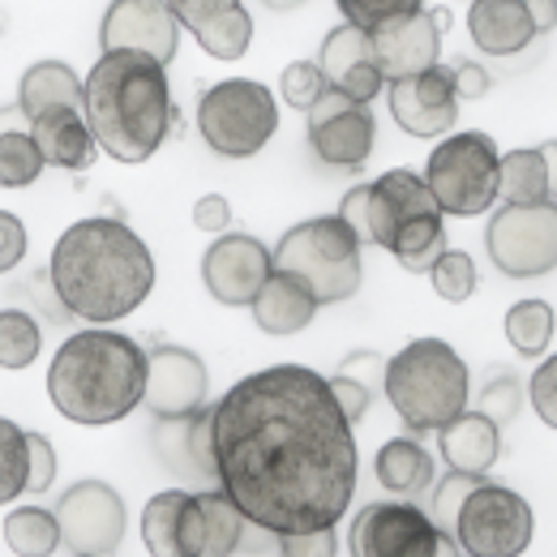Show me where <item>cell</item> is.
Segmentation results:
<instances>
[{"label":"cell","mask_w":557,"mask_h":557,"mask_svg":"<svg viewBox=\"0 0 557 557\" xmlns=\"http://www.w3.org/2000/svg\"><path fill=\"white\" fill-rule=\"evenodd\" d=\"M198 129L214 154L249 159L258 154L278 129V103L271 86L249 77H227L202 90L198 103Z\"/></svg>","instance_id":"cell-9"},{"label":"cell","mask_w":557,"mask_h":557,"mask_svg":"<svg viewBox=\"0 0 557 557\" xmlns=\"http://www.w3.org/2000/svg\"><path fill=\"white\" fill-rule=\"evenodd\" d=\"M549 202V163L541 146L502 154V207H541Z\"/></svg>","instance_id":"cell-30"},{"label":"cell","mask_w":557,"mask_h":557,"mask_svg":"<svg viewBox=\"0 0 557 557\" xmlns=\"http://www.w3.org/2000/svg\"><path fill=\"white\" fill-rule=\"evenodd\" d=\"M528 399H532L536 417L545 420L549 429H557V356H549V360L532 373V382H528Z\"/></svg>","instance_id":"cell-42"},{"label":"cell","mask_w":557,"mask_h":557,"mask_svg":"<svg viewBox=\"0 0 557 557\" xmlns=\"http://www.w3.org/2000/svg\"><path fill=\"white\" fill-rule=\"evenodd\" d=\"M22 253H26V227H22V219L17 214H0V271L9 275L17 262H22Z\"/></svg>","instance_id":"cell-46"},{"label":"cell","mask_w":557,"mask_h":557,"mask_svg":"<svg viewBox=\"0 0 557 557\" xmlns=\"http://www.w3.org/2000/svg\"><path fill=\"white\" fill-rule=\"evenodd\" d=\"M39 356V322L22 309L0 313V364L4 369H26Z\"/></svg>","instance_id":"cell-36"},{"label":"cell","mask_w":557,"mask_h":557,"mask_svg":"<svg viewBox=\"0 0 557 557\" xmlns=\"http://www.w3.org/2000/svg\"><path fill=\"white\" fill-rule=\"evenodd\" d=\"M150 351H141L129 335L116 331H77L48 369V395L57 412L73 424H116L138 404H146Z\"/></svg>","instance_id":"cell-4"},{"label":"cell","mask_w":557,"mask_h":557,"mask_svg":"<svg viewBox=\"0 0 557 557\" xmlns=\"http://www.w3.org/2000/svg\"><path fill=\"white\" fill-rule=\"evenodd\" d=\"M468 35L488 57H515L536 39L528 0H476L468 4Z\"/></svg>","instance_id":"cell-24"},{"label":"cell","mask_w":557,"mask_h":557,"mask_svg":"<svg viewBox=\"0 0 557 557\" xmlns=\"http://www.w3.org/2000/svg\"><path fill=\"white\" fill-rule=\"evenodd\" d=\"M30 488V446H26V429H17V420H0V502L9 506L13 497H22Z\"/></svg>","instance_id":"cell-34"},{"label":"cell","mask_w":557,"mask_h":557,"mask_svg":"<svg viewBox=\"0 0 557 557\" xmlns=\"http://www.w3.org/2000/svg\"><path fill=\"white\" fill-rule=\"evenodd\" d=\"M48 275L73 318L108 326L129 318L154 292V258L129 223L95 214L61 232Z\"/></svg>","instance_id":"cell-2"},{"label":"cell","mask_w":557,"mask_h":557,"mask_svg":"<svg viewBox=\"0 0 557 557\" xmlns=\"http://www.w3.org/2000/svg\"><path fill=\"white\" fill-rule=\"evenodd\" d=\"M61 536L73 554L112 557L125 541V497L103 481H77L57 502Z\"/></svg>","instance_id":"cell-13"},{"label":"cell","mask_w":557,"mask_h":557,"mask_svg":"<svg viewBox=\"0 0 557 557\" xmlns=\"http://www.w3.org/2000/svg\"><path fill=\"white\" fill-rule=\"evenodd\" d=\"M150 446L159 455V463L181 476L194 488H219V468H214V450H210V408L194 417L159 420L150 433Z\"/></svg>","instance_id":"cell-21"},{"label":"cell","mask_w":557,"mask_h":557,"mask_svg":"<svg viewBox=\"0 0 557 557\" xmlns=\"http://www.w3.org/2000/svg\"><path fill=\"white\" fill-rule=\"evenodd\" d=\"M278 90H283V103L287 108H300V112H313L322 99H326V73L318 61H292L283 77H278Z\"/></svg>","instance_id":"cell-38"},{"label":"cell","mask_w":557,"mask_h":557,"mask_svg":"<svg viewBox=\"0 0 557 557\" xmlns=\"http://www.w3.org/2000/svg\"><path fill=\"white\" fill-rule=\"evenodd\" d=\"M446 532L412 502H373L351 519V557H437Z\"/></svg>","instance_id":"cell-12"},{"label":"cell","mask_w":557,"mask_h":557,"mask_svg":"<svg viewBox=\"0 0 557 557\" xmlns=\"http://www.w3.org/2000/svg\"><path fill=\"white\" fill-rule=\"evenodd\" d=\"M318 65H322L326 86H331L335 95H344L351 103H364V108H369V103L382 95V86H386V73H382L373 39H369L364 30L348 26V22H339V26L326 35Z\"/></svg>","instance_id":"cell-19"},{"label":"cell","mask_w":557,"mask_h":557,"mask_svg":"<svg viewBox=\"0 0 557 557\" xmlns=\"http://www.w3.org/2000/svg\"><path fill=\"white\" fill-rule=\"evenodd\" d=\"M485 245L488 262L506 278H541L557 271V202L493 210Z\"/></svg>","instance_id":"cell-10"},{"label":"cell","mask_w":557,"mask_h":557,"mask_svg":"<svg viewBox=\"0 0 557 557\" xmlns=\"http://www.w3.org/2000/svg\"><path fill=\"white\" fill-rule=\"evenodd\" d=\"M351 429L318 369H258L210 408L219 488L271 536L335 528L360 472Z\"/></svg>","instance_id":"cell-1"},{"label":"cell","mask_w":557,"mask_h":557,"mask_svg":"<svg viewBox=\"0 0 557 557\" xmlns=\"http://www.w3.org/2000/svg\"><path fill=\"white\" fill-rule=\"evenodd\" d=\"M4 545L17 557H52L57 545H65L57 510H44V506H17V510H9L4 515Z\"/></svg>","instance_id":"cell-31"},{"label":"cell","mask_w":557,"mask_h":557,"mask_svg":"<svg viewBox=\"0 0 557 557\" xmlns=\"http://www.w3.org/2000/svg\"><path fill=\"white\" fill-rule=\"evenodd\" d=\"M364 240L395 253V262L412 275H429L446 258L442 207L433 202L424 176L408 172V168H395V172L369 181Z\"/></svg>","instance_id":"cell-5"},{"label":"cell","mask_w":557,"mask_h":557,"mask_svg":"<svg viewBox=\"0 0 557 557\" xmlns=\"http://www.w3.org/2000/svg\"><path fill=\"white\" fill-rule=\"evenodd\" d=\"M468 386H472V373L463 356L442 339H412L408 348L386 360V399L395 417L417 433H429V429L442 433L450 420L463 417L472 395Z\"/></svg>","instance_id":"cell-6"},{"label":"cell","mask_w":557,"mask_h":557,"mask_svg":"<svg viewBox=\"0 0 557 557\" xmlns=\"http://www.w3.org/2000/svg\"><path fill=\"white\" fill-rule=\"evenodd\" d=\"M275 271L305 278L318 305H339L360 287V236L339 214L305 219L275 245Z\"/></svg>","instance_id":"cell-7"},{"label":"cell","mask_w":557,"mask_h":557,"mask_svg":"<svg viewBox=\"0 0 557 557\" xmlns=\"http://www.w3.org/2000/svg\"><path fill=\"white\" fill-rule=\"evenodd\" d=\"M176 17L214 61H240L253 44V17L240 0H176Z\"/></svg>","instance_id":"cell-23"},{"label":"cell","mask_w":557,"mask_h":557,"mask_svg":"<svg viewBox=\"0 0 557 557\" xmlns=\"http://www.w3.org/2000/svg\"><path fill=\"white\" fill-rule=\"evenodd\" d=\"M424 185H429L433 202L442 207V214H455V219L485 214L502 198L497 141L476 129L442 138V146H433V154L424 163Z\"/></svg>","instance_id":"cell-8"},{"label":"cell","mask_w":557,"mask_h":557,"mask_svg":"<svg viewBox=\"0 0 557 557\" xmlns=\"http://www.w3.org/2000/svg\"><path fill=\"white\" fill-rule=\"evenodd\" d=\"M532 506L523 502V493L506 485L481 481V488L468 497L455 541L468 557H519L532 545Z\"/></svg>","instance_id":"cell-11"},{"label":"cell","mask_w":557,"mask_h":557,"mask_svg":"<svg viewBox=\"0 0 557 557\" xmlns=\"http://www.w3.org/2000/svg\"><path fill=\"white\" fill-rule=\"evenodd\" d=\"M373 112L335 90H326V99L309 112V146L331 168H364L373 154Z\"/></svg>","instance_id":"cell-16"},{"label":"cell","mask_w":557,"mask_h":557,"mask_svg":"<svg viewBox=\"0 0 557 557\" xmlns=\"http://www.w3.org/2000/svg\"><path fill=\"white\" fill-rule=\"evenodd\" d=\"M26 446H30V488L26 493H44L57 481V450L44 433H26Z\"/></svg>","instance_id":"cell-44"},{"label":"cell","mask_w":557,"mask_h":557,"mask_svg":"<svg viewBox=\"0 0 557 557\" xmlns=\"http://www.w3.org/2000/svg\"><path fill=\"white\" fill-rule=\"evenodd\" d=\"M373 472H377V485L386 488V493L420 497L424 488L433 485V455L420 442H412V437H391L377 450Z\"/></svg>","instance_id":"cell-29"},{"label":"cell","mask_w":557,"mask_h":557,"mask_svg":"<svg viewBox=\"0 0 557 557\" xmlns=\"http://www.w3.org/2000/svg\"><path fill=\"white\" fill-rule=\"evenodd\" d=\"M450 77H455V95H459V103H463V99H481V95H488V86H493L488 70L472 65V61H459V65L450 70Z\"/></svg>","instance_id":"cell-48"},{"label":"cell","mask_w":557,"mask_h":557,"mask_svg":"<svg viewBox=\"0 0 557 557\" xmlns=\"http://www.w3.org/2000/svg\"><path fill=\"white\" fill-rule=\"evenodd\" d=\"M391 99V116L404 134L412 138H442L455 129V116H459V95H455V77L450 70H429L417 77H404V82H391L386 90Z\"/></svg>","instance_id":"cell-18"},{"label":"cell","mask_w":557,"mask_h":557,"mask_svg":"<svg viewBox=\"0 0 557 557\" xmlns=\"http://www.w3.org/2000/svg\"><path fill=\"white\" fill-rule=\"evenodd\" d=\"M331 391H335V399H339L344 417H348L351 424H360V420H364V412H369L373 391H364L360 382H351V377H344V373H335V377H331Z\"/></svg>","instance_id":"cell-47"},{"label":"cell","mask_w":557,"mask_h":557,"mask_svg":"<svg viewBox=\"0 0 557 557\" xmlns=\"http://www.w3.org/2000/svg\"><path fill=\"white\" fill-rule=\"evenodd\" d=\"M335 373H344V377H351V382H360L364 391H377V386L386 391V360H382L377 351H369V348L351 351V356L339 364V369H335Z\"/></svg>","instance_id":"cell-45"},{"label":"cell","mask_w":557,"mask_h":557,"mask_svg":"<svg viewBox=\"0 0 557 557\" xmlns=\"http://www.w3.org/2000/svg\"><path fill=\"white\" fill-rule=\"evenodd\" d=\"M189 488H168L154 493L141 510V541L150 557H176V532H181V506H185Z\"/></svg>","instance_id":"cell-33"},{"label":"cell","mask_w":557,"mask_h":557,"mask_svg":"<svg viewBox=\"0 0 557 557\" xmlns=\"http://www.w3.org/2000/svg\"><path fill=\"white\" fill-rule=\"evenodd\" d=\"M99 44H103V52H146L159 65H168L176 57V44H181L176 4H163V0L108 4L103 26H99Z\"/></svg>","instance_id":"cell-15"},{"label":"cell","mask_w":557,"mask_h":557,"mask_svg":"<svg viewBox=\"0 0 557 557\" xmlns=\"http://www.w3.org/2000/svg\"><path fill=\"white\" fill-rule=\"evenodd\" d=\"M30 138L48 168H65V172H86L99 154V141L90 134L86 112H73V108H57V112L39 116L30 125Z\"/></svg>","instance_id":"cell-25"},{"label":"cell","mask_w":557,"mask_h":557,"mask_svg":"<svg viewBox=\"0 0 557 557\" xmlns=\"http://www.w3.org/2000/svg\"><path fill=\"white\" fill-rule=\"evenodd\" d=\"M82 86L90 134L116 163H146L181 125L168 90V65L146 52H103Z\"/></svg>","instance_id":"cell-3"},{"label":"cell","mask_w":557,"mask_h":557,"mask_svg":"<svg viewBox=\"0 0 557 557\" xmlns=\"http://www.w3.org/2000/svg\"><path fill=\"white\" fill-rule=\"evenodd\" d=\"M481 481H485V476H468V472H446V476L437 481L429 515H433V523H437L446 536H455V528H459V515H463L468 497L481 488Z\"/></svg>","instance_id":"cell-37"},{"label":"cell","mask_w":557,"mask_h":557,"mask_svg":"<svg viewBox=\"0 0 557 557\" xmlns=\"http://www.w3.org/2000/svg\"><path fill=\"white\" fill-rule=\"evenodd\" d=\"M44 172V154L30 134H17V129H4L0 138V185L4 189H26L35 176Z\"/></svg>","instance_id":"cell-35"},{"label":"cell","mask_w":557,"mask_h":557,"mask_svg":"<svg viewBox=\"0 0 557 557\" xmlns=\"http://www.w3.org/2000/svg\"><path fill=\"white\" fill-rule=\"evenodd\" d=\"M278 557H335L339 541H335V528H322V532H300V536H275Z\"/></svg>","instance_id":"cell-43"},{"label":"cell","mask_w":557,"mask_h":557,"mask_svg":"<svg viewBox=\"0 0 557 557\" xmlns=\"http://www.w3.org/2000/svg\"><path fill=\"white\" fill-rule=\"evenodd\" d=\"M275 275V249H267L258 236L249 232H227L219 236L202 258V283L207 292L227 305V309H240L258 300V292L267 287V278Z\"/></svg>","instance_id":"cell-14"},{"label":"cell","mask_w":557,"mask_h":557,"mask_svg":"<svg viewBox=\"0 0 557 557\" xmlns=\"http://www.w3.org/2000/svg\"><path fill=\"white\" fill-rule=\"evenodd\" d=\"M433 278V292L450 305H463L472 292H476V262L463 253V249H446V258L429 271Z\"/></svg>","instance_id":"cell-39"},{"label":"cell","mask_w":557,"mask_h":557,"mask_svg":"<svg viewBox=\"0 0 557 557\" xmlns=\"http://www.w3.org/2000/svg\"><path fill=\"white\" fill-rule=\"evenodd\" d=\"M545 163H549V202H557V141H545Z\"/></svg>","instance_id":"cell-51"},{"label":"cell","mask_w":557,"mask_h":557,"mask_svg":"<svg viewBox=\"0 0 557 557\" xmlns=\"http://www.w3.org/2000/svg\"><path fill=\"white\" fill-rule=\"evenodd\" d=\"M194 223H198L202 232H227V223H232V207H227V198H223V194H207V198H198V207H194Z\"/></svg>","instance_id":"cell-49"},{"label":"cell","mask_w":557,"mask_h":557,"mask_svg":"<svg viewBox=\"0 0 557 557\" xmlns=\"http://www.w3.org/2000/svg\"><path fill=\"white\" fill-rule=\"evenodd\" d=\"M373 48H377V61L386 82H404V77H417V73L437 70V57H442V35H437V17L417 4L408 17L391 22L386 30L369 35Z\"/></svg>","instance_id":"cell-22"},{"label":"cell","mask_w":557,"mask_h":557,"mask_svg":"<svg viewBox=\"0 0 557 557\" xmlns=\"http://www.w3.org/2000/svg\"><path fill=\"white\" fill-rule=\"evenodd\" d=\"M528 9H532V22H536V35L557 26V0H528Z\"/></svg>","instance_id":"cell-50"},{"label":"cell","mask_w":557,"mask_h":557,"mask_svg":"<svg viewBox=\"0 0 557 557\" xmlns=\"http://www.w3.org/2000/svg\"><path fill=\"white\" fill-rule=\"evenodd\" d=\"M437 442H442V459L450 463V472L485 476L502 455V424H493L481 412H463L437 433Z\"/></svg>","instance_id":"cell-26"},{"label":"cell","mask_w":557,"mask_h":557,"mask_svg":"<svg viewBox=\"0 0 557 557\" xmlns=\"http://www.w3.org/2000/svg\"><path fill=\"white\" fill-rule=\"evenodd\" d=\"M417 4H420V0H339L344 22H348V26H356V30H364V35L386 30L391 22L408 17Z\"/></svg>","instance_id":"cell-40"},{"label":"cell","mask_w":557,"mask_h":557,"mask_svg":"<svg viewBox=\"0 0 557 557\" xmlns=\"http://www.w3.org/2000/svg\"><path fill=\"white\" fill-rule=\"evenodd\" d=\"M245 515L223 488H189L181 506L176 557H232L245 536Z\"/></svg>","instance_id":"cell-17"},{"label":"cell","mask_w":557,"mask_h":557,"mask_svg":"<svg viewBox=\"0 0 557 557\" xmlns=\"http://www.w3.org/2000/svg\"><path fill=\"white\" fill-rule=\"evenodd\" d=\"M207 364L189 348H154L150 351V382H146V408L159 420L194 417L207 404Z\"/></svg>","instance_id":"cell-20"},{"label":"cell","mask_w":557,"mask_h":557,"mask_svg":"<svg viewBox=\"0 0 557 557\" xmlns=\"http://www.w3.org/2000/svg\"><path fill=\"white\" fill-rule=\"evenodd\" d=\"M73 557H86V554H73Z\"/></svg>","instance_id":"cell-52"},{"label":"cell","mask_w":557,"mask_h":557,"mask_svg":"<svg viewBox=\"0 0 557 557\" xmlns=\"http://www.w3.org/2000/svg\"><path fill=\"white\" fill-rule=\"evenodd\" d=\"M57 108H73V112H86V86L77 82V73L65 61H39L22 73V86H17V112L35 125L39 116L57 112Z\"/></svg>","instance_id":"cell-27"},{"label":"cell","mask_w":557,"mask_h":557,"mask_svg":"<svg viewBox=\"0 0 557 557\" xmlns=\"http://www.w3.org/2000/svg\"><path fill=\"white\" fill-rule=\"evenodd\" d=\"M554 305L549 300H519L510 305L506 313V339L519 356H541L549 351V339H554Z\"/></svg>","instance_id":"cell-32"},{"label":"cell","mask_w":557,"mask_h":557,"mask_svg":"<svg viewBox=\"0 0 557 557\" xmlns=\"http://www.w3.org/2000/svg\"><path fill=\"white\" fill-rule=\"evenodd\" d=\"M519 404H523V382H519L515 373L497 369L485 382V391H481V408H476V412L488 417L493 424H506V420L519 417Z\"/></svg>","instance_id":"cell-41"},{"label":"cell","mask_w":557,"mask_h":557,"mask_svg":"<svg viewBox=\"0 0 557 557\" xmlns=\"http://www.w3.org/2000/svg\"><path fill=\"white\" fill-rule=\"evenodd\" d=\"M318 309L322 305H318V296L309 292L305 278L275 271V275L267 278V287L258 292V300H253V322L267 335H296V331H305L313 322Z\"/></svg>","instance_id":"cell-28"}]
</instances>
